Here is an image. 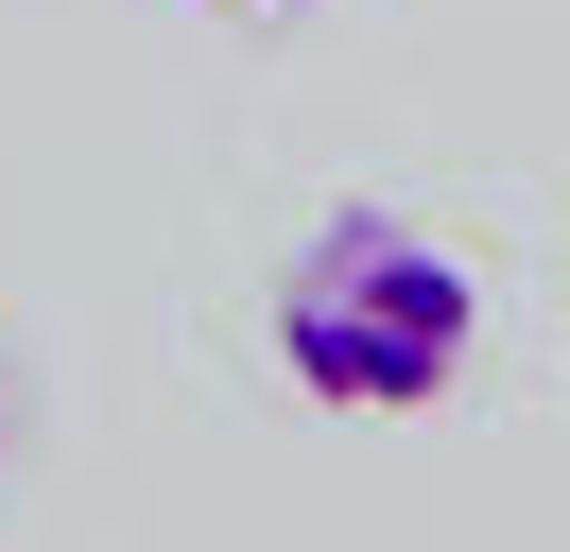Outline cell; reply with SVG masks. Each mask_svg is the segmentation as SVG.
<instances>
[{
    "instance_id": "7a4b0ae2",
    "label": "cell",
    "mask_w": 570,
    "mask_h": 552,
    "mask_svg": "<svg viewBox=\"0 0 570 552\" xmlns=\"http://www.w3.org/2000/svg\"><path fill=\"white\" fill-rule=\"evenodd\" d=\"M225 18H259V0H225Z\"/></svg>"
},
{
    "instance_id": "6da1fadb",
    "label": "cell",
    "mask_w": 570,
    "mask_h": 552,
    "mask_svg": "<svg viewBox=\"0 0 570 552\" xmlns=\"http://www.w3.org/2000/svg\"><path fill=\"white\" fill-rule=\"evenodd\" d=\"M484 345V276L415 225V207H328L277 259V363L328 414H432Z\"/></svg>"
}]
</instances>
